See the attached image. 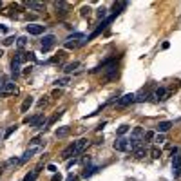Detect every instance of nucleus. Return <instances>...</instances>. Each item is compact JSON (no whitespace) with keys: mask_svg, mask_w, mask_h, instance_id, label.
I'll return each mask as SVG.
<instances>
[{"mask_svg":"<svg viewBox=\"0 0 181 181\" xmlns=\"http://www.w3.org/2000/svg\"><path fill=\"white\" fill-rule=\"evenodd\" d=\"M27 60V56L24 51H18V53L15 54V58L11 60V73H13V78H16L18 73H20V64L22 62H25Z\"/></svg>","mask_w":181,"mask_h":181,"instance_id":"f257e3e1","label":"nucleus"},{"mask_svg":"<svg viewBox=\"0 0 181 181\" xmlns=\"http://www.w3.org/2000/svg\"><path fill=\"white\" fill-rule=\"evenodd\" d=\"M84 38H85V34H82V33H73L71 36L65 38V42H64L65 49H75V47H78Z\"/></svg>","mask_w":181,"mask_h":181,"instance_id":"f03ea898","label":"nucleus"},{"mask_svg":"<svg viewBox=\"0 0 181 181\" xmlns=\"http://www.w3.org/2000/svg\"><path fill=\"white\" fill-rule=\"evenodd\" d=\"M54 43H56V36H54V34H45L42 38V51L43 53L51 51V47H53Z\"/></svg>","mask_w":181,"mask_h":181,"instance_id":"7ed1b4c3","label":"nucleus"},{"mask_svg":"<svg viewBox=\"0 0 181 181\" xmlns=\"http://www.w3.org/2000/svg\"><path fill=\"white\" fill-rule=\"evenodd\" d=\"M16 93H18V89H16V85H15V82L7 80V82L4 84V89H2L0 94L2 96H11V94H16Z\"/></svg>","mask_w":181,"mask_h":181,"instance_id":"20e7f679","label":"nucleus"},{"mask_svg":"<svg viewBox=\"0 0 181 181\" xmlns=\"http://www.w3.org/2000/svg\"><path fill=\"white\" fill-rule=\"evenodd\" d=\"M87 145H89V139L87 138H82V139H78V141H75V143H73V147H75V156L82 154V152L87 149Z\"/></svg>","mask_w":181,"mask_h":181,"instance_id":"39448f33","label":"nucleus"},{"mask_svg":"<svg viewBox=\"0 0 181 181\" xmlns=\"http://www.w3.org/2000/svg\"><path fill=\"white\" fill-rule=\"evenodd\" d=\"M54 7H56V16L58 18H64L65 15L69 13V6L65 2H54Z\"/></svg>","mask_w":181,"mask_h":181,"instance_id":"423d86ee","label":"nucleus"},{"mask_svg":"<svg viewBox=\"0 0 181 181\" xmlns=\"http://www.w3.org/2000/svg\"><path fill=\"white\" fill-rule=\"evenodd\" d=\"M25 29L29 34L33 36H38V34H42L43 29H45V25H40V24H29V25H25Z\"/></svg>","mask_w":181,"mask_h":181,"instance_id":"0eeeda50","label":"nucleus"},{"mask_svg":"<svg viewBox=\"0 0 181 181\" xmlns=\"http://www.w3.org/2000/svg\"><path fill=\"white\" fill-rule=\"evenodd\" d=\"M114 150H120V152H127L129 150V139L127 138H118L114 141Z\"/></svg>","mask_w":181,"mask_h":181,"instance_id":"6e6552de","label":"nucleus"},{"mask_svg":"<svg viewBox=\"0 0 181 181\" xmlns=\"http://www.w3.org/2000/svg\"><path fill=\"white\" fill-rule=\"evenodd\" d=\"M116 103H118V107H127V105H130V103H134V94H132V93H127V94L121 96Z\"/></svg>","mask_w":181,"mask_h":181,"instance_id":"1a4fd4ad","label":"nucleus"},{"mask_svg":"<svg viewBox=\"0 0 181 181\" xmlns=\"http://www.w3.org/2000/svg\"><path fill=\"white\" fill-rule=\"evenodd\" d=\"M36 152H38V149H36V147H33V149L25 150V152H24V156H22L20 160H18V165H22V163H25L27 160H31V158L34 156V154H36Z\"/></svg>","mask_w":181,"mask_h":181,"instance_id":"9d476101","label":"nucleus"},{"mask_svg":"<svg viewBox=\"0 0 181 181\" xmlns=\"http://www.w3.org/2000/svg\"><path fill=\"white\" fill-rule=\"evenodd\" d=\"M141 138H145V130H143L141 127H136L134 130H132V136H130V139H134V141L141 143Z\"/></svg>","mask_w":181,"mask_h":181,"instance_id":"9b49d317","label":"nucleus"},{"mask_svg":"<svg viewBox=\"0 0 181 181\" xmlns=\"http://www.w3.org/2000/svg\"><path fill=\"white\" fill-rule=\"evenodd\" d=\"M167 96H169V93H167V89H165V87H158V89H156V93H154V98H156V100H158V102H163V100H167Z\"/></svg>","mask_w":181,"mask_h":181,"instance_id":"f8f14e48","label":"nucleus"},{"mask_svg":"<svg viewBox=\"0 0 181 181\" xmlns=\"http://www.w3.org/2000/svg\"><path fill=\"white\" fill-rule=\"evenodd\" d=\"M170 127H172V121H160V123L156 125V130H158L160 134H165Z\"/></svg>","mask_w":181,"mask_h":181,"instance_id":"ddd939ff","label":"nucleus"},{"mask_svg":"<svg viewBox=\"0 0 181 181\" xmlns=\"http://www.w3.org/2000/svg\"><path fill=\"white\" fill-rule=\"evenodd\" d=\"M69 132H71V127L64 125V127H58L56 130H54V136H56V138H65Z\"/></svg>","mask_w":181,"mask_h":181,"instance_id":"4468645a","label":"nucleus"},{"mask_svg":"<svg viewBox=\"0 0 181 181\" xmlns=\"http://www.w3.org/2000/svg\"><path fill=\"white\" fill-rule=\"evenodd\" d=\"M34 103V100H33V96H27L24 102H22V105H20V112H27L29 111V107Z\"/></svg>","mask_w":181,"mask_h":181,"instance_id":"2eb2a0df","label":"nucleus"},{"mask_svg":"<svg viewBox=\"0 0 181 181\" xmlns=\"http://www.w3.org/2000/svg\"><path fill=\"white\" fill-rule=\"evenodd\" d=\"M27 7H29V9H33V11H45V4L31 0V2H27Z\"/></svg>","mask_w":181,"mask_h":181,"instance_id":"dca6fc26","label":"nucleus"},{"mask_svg":"<svg viewBox=\"0 0 181 181\" xmlns=\"http://www.w3.org/2000/svg\"><path fill=\"white\" fill-rule=\"evenodd\" d=\"M132 154H134V158H138V160H141L145 154H147V149L143 147V145H138V147H134L132 149Z\"/></svg>","mask_w":181,"mask_h":181,"instance_id":"f3484780","label":"nucleus"},{"mask_svg":"<svg viewBox=\"0 0 181 181\" xmlns=\"http://www.w3.org/2000/svg\"><path fill=\"white\" fill-rule=\"evenodd\" d=\"M178 169H181V152L172 156V170H178Z\"/></svg>","mask_w":181,"mask_h":181,"instance_id":"a211bd4d","label":"nucleus"},{"mask_svg":"<svg viewBox=\"0 0 181 181\" xmlns=\"http://www.w3.org/2000/svg\"><path fill=\"white\" fill-rule=\"evenodd\" d=\"M149 100V93L143 89V91H139L138 94H134V102H147Z\"/></svg>","mask_w":181,"mask_h":181,"instance_id":"6ab92c4d","label":"nucleus"},{"mask_svg":"<svg viewBox=\"0 0 181 181\" xmlns=\"http://www.w3.org/2000/svg\"><path fill=\"white\" fill-rule=\"evenodd\" d=\"M71 156H75V147H73V143H71V145H69V147L62 152V158H64V160H69Z\"/></svg>","mask_w":181,"mask_h":181,"instance_id":"aec40b11","label":"nucleus"},{"mask_svg":"<svg viewBox=\"0 0 181 181\" xmlns=\"http://www.w3.org/2000/svg\"><path fill=\"white\" fill-rule=\"evenodd\" d=\"M100 170V167H85V172H84V178H91L93 174Z\"/></svg>","mask_w":181,"mask_h":181,"instance_id":"412c9836","label":"nucleus"},{"mask_svg":"<svg viewBox=\"0 0 181 181\" xmlns=\"http://www.w3.org/2000/svg\"><path fill=\"white\" fill-rule=\"evenodd\" d=\"M78 67H80V62H73V64H67V65H65L64 71H65V73H73V71H76Z\"/></svg>","mask_w":181,"mask_h":181,"instance_id":"4be33fe9","label":"nucleus"},{"mask_svg":"<svg viewBox=\"0 0 181 181\" xmlns=\"http://www.w3.org/2000/svg\"><path fill=\"white\" fill-rule=\"evenodd\" d=\"M36 176H38V169H36V170H31L29 174H25V178H24L22 181H34L36 179Z\"/></svg>","mask_w":181,"mask_h":181,"instance_id":"5701e85b","label":"nucleus"},{"mask_svg":"<svg viewBox=\"0 0 181 181\" xmlns=\"http://www.w3.org/2000/svg\"><path fill=\"white\" fill-rule=\"evenodd\" d=\"M129 130H130V127L129 125H121V127L116 130V134H118V138H123V134H127Z\"/></svg>","mask_w":181,"mask_h":181,"instance_id":"b1692460","label":"nucleus"},{"mask_svg":"<svg viewBox=\"0 0 181 181\" xmlns=\"http://www.w3.org/2000/svg\"><path fill=\"white\" fill-rule=\"evenodd\" d=\"M150 156L154 158V160H158V158H161V149H158V147H152V149L149 150Z\"/></svg>","mask_w":181,"mask_h":181,"instance_id":"393cba45","label":"nucleus"},{"mask_svg":"<svg viewBox=\"0 0 181 181\" xmlns=\"http://www.w3.org/2000/svg\"><path fill=\"white\" fill-rule=\"evenodd\" d=\"M67 84H69V78H67V76H65V78H60V80H56V82H54V85H56V87H65Z\"/></svg>","mask_w":181,"mask_h":181,"instance_id":"a878e982","label":"nucleus"},{"mask_svg":"<svg viewBox=\"0 0 181 181\" xmlns=\"http://www.w3.org/2000/svg\"><path fill=\"white\" fill-rule=\"evenodd\" d=\"M96 15H98V18H100V20H103V18L107 20V9H105V7H100Z\"/></svg>","mask_w":181,"mask_h":181,"instance_id":"bb28decb","label":"nucleus"},{"mask_svg":"<svg viewBox=\"0 0 181 181\" xmlns=\"http://www.w3.org/2000/svg\"><path fill=\"white\" fill-rule=\"evenodd\" d=\"M16 43H18V47H24V45L27 43V38H25V36H18V38H16Z\"/></svg>","mask_w":181,"mask_h":181,"instance_id":"cd10ccee","label":"nucleus"},{"mask_svg":"<svg viewBox=\"0 0 181 181\" xmlns=\"http://www.w3.org/2000/svg\"><path fill=\"white\" fill-rule=\"evenodd\" d=\"M15 130H16V125H11L9 129H7V130H6V134H4V138H9L11 134H13V132H15Z\"/></svg>","mask_w":181,"mask_h":181,"instance_id":"c85d7f7f","label":"nucleus"},{"mask_svg":"<svg viewBox=\"0 0 181 181\" xmlns=\"http://www.w3.org/2000/svg\"><path fill=\"white\" fill-rule=\"evenodd\" d=\"M18 160L20 158H11V160L6 161V167H9V165H18Z\"/></svg>","mask_w":181,"mask_h":181,"instance_id":"c756f323","label":"nucleus"},{"mask_svg":"<svg viewBox=\"0 0 181 181\" xmlns=\"http://www.w3.org/2000/svg\"><path fill=\"white\" fill-rule=\"evenodd\" d=\"M89 13H91V7H89V6L82 7V11H80V15H82V16H89Z\"/></svg>","mask_w":181,"mask_h":181,"instance_id":"7c9ffc66","label":"nucleus"},{"mask_svg":"<svg viewBox=\"0 0 181 181\" xmlns=\"http://www.w3.org/2000/svg\"><path fill=\"white\" fill-rule=\"evenodd\" d=\"M154 141H156V143H163V141H165V134H158V136H154Z\"/></svg>","mask_w":181,"mask_h":181,"instance_id":"2f4dec72","label":"nucleus"},{"mask_svg":"<svg viewBox=\"0 0 181 181\" xmlns=\"http://www.w3.org/2000/svg\"><path fill=\"white\" fill-rule=\"evenodd\" d=\"M13 42H15V36H7V38L4 40V45H11Z\"/></svg>","mask_w":181,"mask_h":181,"instance_id":"473e14b6","label":"nucleus"},{"mask_svg":"<svg viewBox=\"0 0 181 181\" xmlns=\"http://www.w3.org/2000/svg\"><path fill=\"white\" fill-rule=\"evenodd\" d=\"M25 56H27V60H31V62H36V54H34V53H25Z\"/></svg>","mask_w":181,"mask_h":181,"instance_id":"72a5a7b5","label":"nucleus"},{"mask_svg":"<svg viewBox=\"0 0 181 181\" xmlns=\"http://www.w3.org/2000/svg\"><path fill=\"white\" fill-rule=\"evenodd\" d=\"M51 181H62V174H60V172H58V174L54 172V174H53V178H51Z\"/></svg>","mask_w":181,"mask_h":181,"instance_id":"f704fd0d","label":"nucleus"},{"mask_svg":"<svg viewBox=\"0 0 181 181\" xmlns=\"http://www.w3.org/2000/svg\"><path fill=\"white\" fill-rule=\"evenodd\" d=\"M40 143H42V139H40V138H34L31 141V149H33V147H36V145H40Z\"/></svg>","mask_w":181,"mask_h":181,"instance_id":"c9c22d12","label":"nucleus"},{"mask_svg":"<svg viewBox=\"0 0 181 181\" xmlns=\"http://www.w3.org/2000/svg\"><path fill=\"white\" fill-rule=\"evenodd\" d=\"M76 163H78V160H76V158L69 160V161H67V169H71V167H73V165H76Z\"/></svg>","mask_w":181,"mask_h":181,"instance_id":"e433bc0d","label":"nucleus"},{"mask_svg":"<svg viewBox=\"0 0 181 181\" xmlns=\"http://www.w3.org/2000/svg\"><path fill=\"white\" fill-rule=\"evenodd\" d=\"M154 136H156V134H154L152 130H149V132H145V138H147V139H154ZM145 138H143V139H145Z\"/></svg>","mask_w":181,"mask_h":181,"instance_id":"4c0bfd02","label":"nucleus"},{"mask_svg":"<svg viewBox=\"0 0 181 181\" xmlns=\"http://www.w3.org/2000/svg\"><path fill=\"white\" fill-rule=\"evenodd\" d=\"M47 170H49V172H53V174H54V172H56V167H54L53 163H51V165H47Z\"/></svg>","mask_w":181,"mask_h":181,"instance_id":"58836bf2","label":"nucleus"},{"mask_svg":"<svg viewBox=\"0 0 181 181\" xmlns=\"http://www.w3.org/2000/svg\"><path fill=\"white\" fill-rule=\"evenodd\" d=\"M45 102H47V96H43L42 100H40V102H38V105L42 107V105H45Z\"/></svg>","mask_w":181,"mask_h":181,"instance_id":"ea45409f","label":"nucleus"},{"mask_svg":"<svg viewBox=\"0 0 181 181\" xmlns=\"http://www.w3.org/2000/svg\"><path fill=\"white\" fill-rule=\"evenodd\" d=\"M178 152H179V149H178V147H172V156H176Z\"/></svg>","mask_w":181,"mask_h":181,"instance_id":"a19ab883","label":"nucleus"},{"mask_svg":"<svg viewBox=\"0 0 181 181\" xmlns=\"http://www.w3.org/2000/svg\"><path fill=\"white\" fill-rule=\"evenodd\" d=\"M0 33H7V27H6V25H2V24H0Z\"/></svg>","mask_w":181,"mask_h":181,"instance_id":"79ce46f5","label":"nucleus"},{"mask_svg":"<svg viewBox=\"0 0 181 181\" xmlns=\"http://www.w3.org/2000/svg\"><path fill=\"white\" fill-rule=\"evenodd\" d=\"M4 84H6V80H2V78H0V93H2V89H4Z\"/></svg>","mask_w":181,"mask_h":181,"instance_id":"37998d69","label":"nucleus"},{"mask_svg":"<svg viewBox=\"0 0 181 181\" xmlns=\"http://www.w3.org/2000/svg\"><path fill=\"white\" fill-rule=\"evenodd\" d=\"M65 181H76V178H73V176H69V178H67Z\"/></svg>","mask_w":181,"mask_h":181,"instance_id":"c03bdc74","label":"nucleus"},{"mask_svg":"<svg viewBox=\"0 0 181 181\" xmlns=\"http://www.w3.org/2000/svg\"><path fill=\"white\" fill-rule=\"evenodd\" d=\"M2 54H4V51H2V49H0V56H2Z\"/></svg>","mask_w":181,"mask_h":181,"instance_id":"a18cd8bd","label":"nucleus"},{"mask_svg":"<svg viewBox=\"0 0 181 181\" xmlns=\"http://www.w3.org/2000/svg\"><path fill=\"white\" fill-rule=\"evenodd\" d=\"M2 6H4V4H2V2H0V9H2Z\"/></svg>","mask_w":181,"mask_h":181,"instance_id":"49530a36","label":"nucleus"},{"mask_svg":"<svg viewBox=\"0 0 181 181\" xmlns=\"http://www.w3.org/2000/svg\"><path fill=\"white\" fill-rule=\"evenodd\" d=\"M0 174H2V169H0Z\"/></svg>","mask_w":181,"mask_h":181,"instance_id":"de8ad7c7","label":"nucleus"}]
</instances>
